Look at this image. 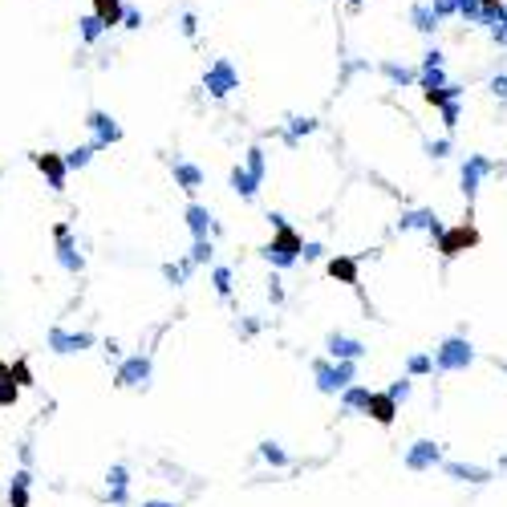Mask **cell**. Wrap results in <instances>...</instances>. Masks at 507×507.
<instances>
[{
  "instance_id": "1",
  "label": "cell",
  "mask_w": 507,
  "mask_h": 507,
  "mask_svg": "<svg viewBox=\"0 0 507 507\" xmlns=\"http://www.w3.org/2000/svg\"><path fill=\"white\" fill-rule=\"evenodd\" d=\"M272 224H276V240L264 248V256H268V260H276L280 268H288V264H292V260L304 252V240H300L297 231L280 219V215H272Z\"/></svg>"
},
{
  "instance_id": "2",
  "label": "cell",
  "mask_w": 507,
  "mask_h": 507,
  "mask_svg": "<svg viewBox=\"0 0 507 507\" xmlns=\"http://www.w3.org/2000/svg\"><path fill=\"white\" fill-rule=\"evenodd\" d=\"M203 86H208V93L224 98V93H231L235 86H240V73H235V65H231V61H215V65L203 73Z\"/></svg>"
},
{
  "instance_id": "3",
  "label": "cell",
  "mask_w": 507,
  "mask_h": 507,
  "mask_svg": "<svg viewBox=\"0 0 507 507\" xmlns=\"http://www.w3.org/2000/svg\"><path fill=\"white\" fill-rule=\"evenodd\" d=\"M442 235V256H459V252H467V248H475L479 244V231L471 228V224H459V228H451V231H438Z\"/></svg>"
},
{
  "instance_id": "4",
  "label": "cell",
  "mask_w": 507,
  "mask_h": 507,
  "mask_svg": "<svg viewBox=\"0 0 507 507\" xmlns=\"http://www.w3.org/2000/svg\"><path fill=\"white\" fill-rule=\"evenodd\" d=\"M471 357H475V353H471V345L455 337V341H446V345L438 349L435 366H438V369H462V366H471Z\"/></svg>"
},
{
  "instance_id": "5",
  "label": "cell",
  "mask_w": 507,
  "mask_h": 507,
  "mask_svg": "<svg viewBox=\"0 0 507 507\" xmlns=\"http://www.w3.org/2000/svg\"><path fill=\"white\" fill-rule=\"evenodd\" d=\"M33 162L49 175V187H53V191H61V187H65V171H70V166H65L61 155H33Z\"/></svg>"
},
{
  "instance_id": "6",
  "label": "cell",
  "mask_w": 507,
  "mask_h": 507,
  "mask_svg": "<svg viewBox=\"0 0 507 507\" xmlns=\"http://www.w3.org/2000/svg\"><path fill=\"white\" fill-rule=\"evenodd\" d=\"M366 414L373 418V422H382V426H390L393 422V398L390 393H369V402H366Z\"/></svg>"
},
{
  "instance_id": "7",
  "label": "cell",
  "mask_w": 507,
  "mask_h": 507,
  "mask_svg": "<svg viewBox=\"0 0 507 507\" xmlns=\"http://www.w3.org/2000/svg\"><path fill=\"white\" fill-rule=\"evenodd\" d=\"M90 8H93V17H98V21H102L106 29H110V24H122V13H126V0H93Z\"/></svg>"
},
{
  "instance_id": "8",
  "label": "cell",
  "mask_w": 507,
  "mask_h": 507,
  "mask_svg": "<svg viewBox=\"0 0 507 507\" xmlns=\"http://www.w3.org/2000/svg\"><path fill=\"white\" fill-rule=\"evenodd\" d=\"M90 126L98 130V146H110V142L122 139V130L114 126V118H106L102 110H93V114H90Z\"/></svg>"
},
{
  "instance_id": "9",
  "label": "cell",
  "mask_w": 507,
  "mask_h": 507,
  "mask_svg": "<svg viewBox=\"0 0 507 507\" xmlns=\"http://www.w3.org/2000/svg\"><path fill=\"white\" fill-rule=\"evenodd\" d=\"M317 377H321V390H341L349 377H353V366H337V369H329V366H317Z\"/></svg>"
},
{
  "instance_id": "10",
  "label": "cell",
  "mask_w": 507,
  "mask_h": 507,
  "mask_svg": "<svg viewBox=\"0 0 507 507\" xmlns=\"http://www.w3.org/2000/svg\"><path fill=\"white\" fill-rule=\"evenodd\" d=\"M260 179H264V175H256L252 166H235V171H231V187H235L244 199H252L256 195V183H260Z\"/></svg>"
},
{
  "instance_id": "11",
  "label": "cell",
  "mask_w": 507,
  "mask_h": 507,
  "mask_svg": "<svg viewBox=\"0 0 507 507\" xmlns=\"http://www.w3.org/2000/svg\"><path fill=\"white\" fill-rule=\"evenodd\" d=\"M49 345L57 349V353H73V349H86V345H90V337H86V333H77V337H73V333L53 329V333H49Z\"/></svg>"
},
{
  "instance_id": "12",
  "label": "cell",
  "mask_w": 507,
  "mask_h": 507,
  "mask_svg": "<svg viewBox=\"0 0 507 507\" xmlns=\"http://www.w3.org/2000/svg\"><path fill=\"white\" fill-rule=\"evenodd\" d=\"M146 373H150V361H146V357H134V361H126V366H122L118 386H139V382H146Z\"/></svg>"
},
{
  "instance_id": "13",
  "label": "cell",
  "mask_w": 507,
  "mask_h": 507,
  "mask_svg": "<svg viewBox=\"0 0 507 507\" xmlns=\"http://www.w3.org/2000/svg\"><path fill=\"white\" fill-rule=\"evenodd\" d=\"M435 459H438L435 442H414V451L406 455V467H410V471H422V467H430Z\"/></svg>"
},
{
  "instance_id": "14",
  "label": "cell",
  "mask_w": 507,
  "mask_h": 507,
  "mask_svg": "<svg viewBox=\"0 0 507 507\" xmlns=\"http://www.w3.org/2000/svg\"><path fill=\"white\" fill-rule=\"evenodd\" d=\"M329 276L341 280V284H357V260H349V256L329 260Z\"/></svg>"
},
{
  "instance_id": "15",
  "label": "cell",
  "mask_w": 507,
  "mask_h": 507,
  "mask_svg": "<svg viewBox=\"0 0 507 507\" xmlns=\"http://www.w3.org/2000/svg\"><path fill=\"white\" fill-rule=\"evenodd\" d=\"M487 171H491V166H487L483 159H471L467 166H462V191H467V195H475V191H479V179H483Z\"/></svg>"
},
{
  "instance_id": "16",
  "label": "cell",
  "mask_w": 507,
  "mask_h": 507,
  "mask_svg": "<svg viewBox=\"0 0 507 507\" xmlns=\"http://www.w3.org/2000/svg\"><path fill=\"white\" fill-rule=\"evenodd\" d=\"M175 179L183 183V191H199V183H203V171L199 166H191V162H175Z\"/></svg>"
},
{
  "instance_id": "17",
  "label": "cell",
  "mask_w": 507,
  "mask_h": 507,
  "mask_svg": "<svg viewBox=\"0 0 507 507\" xmlns=\"http://www.w3.org/2000/svg\"><path fill=\"white\" fill-rule=\"evenodd\" d=\"M438 21H442V17H438L430 4H414V29L418 33H435Z\"/></svg>"
},
{
  "instance_id": "18",
  "label": "cell",
  "mask_w": 507,
  "mask_h": 507,
  "mask_svg": "<svg viewBox=\"0 0 507 507\" xmlns=\"http://www.w3.org/2000/svg\"><path fill=\"white\" fill-rule=\"evenodd\" d=\"M57 244H61V248H57V252H61V264H65V268H81V260L73 256V244H70V228H65V224H57Z\"/></svg>"
},
{
  "instance_id": "19",
  "label": "cell",
  "mask_w": 507,
  "mask_h": 507,
  "mask_svg": "<svg viewBox=\"0 0 507 507\" xmlns=\"http://www.w3.org/2000/svg\"><path fill=\"white\" fill-rule=\"evenodd\" d=\"M187 224H191V231H195V240H199V235H208V228H211V215L203 208H195V203H191V208H187Z\"/></svg>"
},
{
  "instance_id": "20",
  "label": "cell",
  "mask_w": 507,
  "mask_h": 507,
  "mask_svg": "<svg viewBox=\"0 0 507 507\" xmlns=\"http://www.w3.org/2000/svg\"><path fill=\"white\" fill-rule=\"evenodd\" d=\"M402 228H426V231H442L438 228V219L435 215H430V211H410V215H406V219H402Z\"/></svg>"
},
{
  "instance_id": "21",
  "label": "cell",
  "mask_w": 507,
  "mask_h": 507,
  "mask_svg": "<svg viewBox=\"0 0 507 507\" xmlns=\"http://www.w3.org/2000/svg\"><path fill=\"white\" fill-rule=\"evenodd\" d=\"M426 93V102H430V106H446V102H455V98H459V86H446V81H442V86H438V90H422Z\"/></svg>"
},
{
  "instance_id": "22",
  "label": "cell",
  "mask_w": 507,
  "mask_h": 507,
  "mask_svg": "<svg viewBox=\"0 0 507 507\" xmlns=\"http://www.w3.org/2000/svg\"><path fill=\"white\" fill-rule=\"evenodd\" d=\"M329 349H333V357H361V345H357V341H349V337H333V341H329Z\"/></svg>"
},
{
  "instance_id": "23",
  "label": "cell",
  "mask_w": 507,
  "mask_h": 507,
  "mask_svg": "<svg viewBox=\"0 0 507 507\" xmlns=\"http://www.w3.org/2000/svg\"><path fill=\"white\" fill-rule=\"evenodd\" d=\"M93 150H98V142H90V146H77L73 155H65V166H70V171H77V166H86V162L93 159Z\"/></svg>"
},
{
  "instance_id": "24",
  "label": "cell",
  "mask_w": 507,
  "mask_h": 507,
  "mask_svg": "<svg viewBox=\"0 0 507 507\" xmlns=\"http://www.w3.org/2000/svg\"><path fill=\"white\" fill-rule=\"evenodd\" d=\"M13 507H29V475L13 479Z\"/></svg>"
},
{
  "instance_id": "25",
  "label": "cell",
  "mask_w": 507,
  "mask_h": 507,
  "mask_svg": "<svg viewBox=\"0 0 507 507\" xmlns=\"http://www.w3.org/2000/svg\"><path fill=\"white\" fill-rule=\"evenodd\" d=\"M499 8H504V0H479V24H495Z\"/></svg>"
},
{
  "instance_id": "26",
  "label": "cell",
  "mask_w": 507,
  "mask_h": 507,
  "mask_svg": "<svg viewBox=\"0 0 507 507\" xmlns=\"http://www.w3.org/2000/svg\"><path fill=\"white\" fill-rule=\"evenodd\" d=\"M451 475H455V479H471V483H483L487 479V471H479V467H459V462L451 467Z\"/></svg>"
},
{
  "instance_id": "27",
  "label": "cell",
  "mask_w": 507,
  "mask_h": 507,
  "mask_svg": "<svg viewBox=\"0 0 507 507\" xmlns=\"http://www.w3.org/2000/svg\"><path fill=\"white\" fill-rule=\"evenodd\" d=\"M102 29H106V24L98 21V17H81V37H86V41H98V37H102Z\"/></svg>"
},
{
  "instance_id": "28",
  "label": "cell",
  "mask_w": 507,
  "mask_h": 507,
  "mask_svg": "<svg viewBox=\"0 0 507 507\" xmlns=\"http://www.w3.org/2000/svg\"><path fill=\"white\" fill-rule=\"evenodd\" d=\"M438 110H442V122H446V130H455V126H459V98H455V102H446V106H438Z\"/></svg>"
},
{
  "instance_id": "29",
  "label": "cell",
  "mask_w": 507,
  "mask_h": 507,
  "mask_svg": "<svg viewBox=\"0 0 507 507\" xmlns=\"http://www.w3.org/2000/svg\"><path fill=\"white\" fill-rule=\"evenodd\" d=\"M382 70H386V77H390V81H398V86H406V81H414V73L406 70V65H382Z\"/></svg>"
},
{
  "instance_id": "30",
  "label": "cell",
  "mask_w": 507,
  "mask_h": 507,
  "mask_svg": "<svg viewBox=\"0 0 507 507\" xmlns=\"http://www.w3.org/2000/svg\"><path fill=\"white\" fill-rule=\"evenodd\" d=\"M17 390H21V386H17L13 377H4V382H0V406H13V402H17Z\"/></svg>"
},
{
  "instance_id": "31",
  "label": "cell",
  "mask_w": 507,
  "mask_h": 507,
  "mask_svg": "<svg viewBox=\"0 0 507 507\" xmlns=\"http://www.w3.org/2000/svg\"><path fill=\"white\" fill-rule=\"evenodd\" d=\"M366 402H369V390H361V386L345 393V406H349V410H366Z\"/></svg>"
},
{
  "instance_id": "32",
  "label": "cell",
  "mask_w": 507,
  "mask_h": 507,
  "mask_svg": "<svg viewBox=\"0 0 507 507\" xmlns=\"http://www.w3.org/2000/svg\"><path fill=\"white\" fill-rule=\"evenodd\" d=\"M8 377H13L17 386H33V373H29V366H24V361H17V366L8 369Z\"/></svg>"
},
{
  "instance_id": "33",
  "label": "cell",
  "mask_w": 507,
  "mask_h": 507,
  "mask_svg": "<svg viewBox=\"0 0 507 507\" xmlns=\"http://www.w3.org/2000/svg\"><path fill=\"white\" fill-rule=\"evenodd\" d=\"M442 81H446V77H442V70H422V90H438V86H442Z\"/></svg>"
},
{
  "instance_id": "34",
  "label": "cell",
  "mask_w": 507,
  "mask_h": 507,
  "mask_svg": "<svg viewBox=\"0 0 507 507\" xmlns=\"http://www.w3.org/2000/svg\"><path fill=\"white\" fill-rule=\"evenodd\" d=\"M264 459H268V462H276V467H284V462H288V455L280 451L276 442H264Z\"/></svg>"
},
{
  "instance_id": "35",
  "label": "cell",
  "mask_w": 507,
  "mask_h": 507,
  "mask_svg": "<svg viewBox=\"0 0 507 507\" xmlns=\"http://www.w3.org/2000/svg\"><path fill=\"white\" fill-rule=\"evenodd\" d=\"M430 8L438 17H451V13H459V0H430Z\"/></svg>"
},
{
  "instance_id": "36",
  "label": "cell",
  "mask_w": 507,
  "mask_h": 507,
  "mask_svg": "<svg viewBox=\"0 0 507 507\" xmlns=\"http://www.w3.org/2000/svg\"><path fill=\"white\" fill-rule=\"evenodd\" d=\"M122 24H126V29H142V13L139 8H126V13H122Z\"/></svg>"
},
{
  "instance_id": "37",
  "label": "cell",
  "mask_w": 507,
  "mask_h": 507,
  "mask_svg": "<svg viewBox=\"0 0 507 507\" xmlns=\"http://www.w3.org/2000/svg\"><path fill=\"white\" fill-rule=\"evenodd\" d=\"M215 288H219L224 297L231 292V272H228V268H219V272H215Z\"/></svg>"
},
{
  "instance_id": "38",
  "label": "cell",
  "mask_w": 507,
  "mask_h": 507,
  "mask_svg": "<svg viewBox=\"0 0 507 507\" xmlns=\"http://www.w3.org/2000/svg\"><path fill=\"white\" fill-rule=\"evenodd\" d=\"M435 65H442V53H438V49H426V57H422V70H435Z\"/></svg>"
},
{
  "instance_id": "39",
  "label": "cell",
  "mask_w": 507,
  "mask_h": 507,
  "mask_svg": "<svg viewBox=\"0 0 507 507\" xmlns=\"http://www.w3.org/2000/svg\"><path fill=\"white\" fill-rule=\"evenodd\" d=\"M430 366H435L430 357H410V373H426Z\"/></svg>"
},
{
  "instance_id": "40",
  "label": "cell",
  "mask_w": 507,
  "mask_h": 507,
  "mask_svg": "<svg viewBox=\"0 0 507 507\" xmlns=\"http://www.w3.org/2000/svg\"><path fill=\"white\" fill-rule=\"evenodd\" d=\"M491 90H495V98H507V73L491 77Z\"/></svg>"
},
{
  "instance_id": "41",
  "label": "cell",
  "mask_w": 507,
  "mask_h": 507,
  "mask_svg": "<svg viewBox=\"0 0 507 507\" xmlns=\"http://www.w3.org/2000/svg\"><path fill=\"white\" fill-rule=\"evenodd\" d=\"M313 126H317V122H313V118H297V126H292V139H297V134H309V130H313Z\"/></svg>"
},
{
  "instance_id": "42",
  "label": "cell",
  "mask_w": 507,
  "mask_h": 507,
  "mask_svg": "<svg viewBox=\"0 0 507 507\" xmlns=\"http://www.w3.org/2000/svg\"><path fill=\"white\" fill-rule=\"evenodd\" d=\"M208 256H211V244L199 235V240H195V260H208Z\"/></svg>"
},
{
  "instance_id": "43",
  "label": "cell",
  "mask_w": 507,
  "mask_h": 507,
  "mask_svg": "<svg viewBox=\"0 0 507 507\" xmlns=\"http://www.w3.org/2000/svg\"><path fill=\"white\" fill-rule=\"evenodd\" d=\"M195 29H199V21H195V13H187V17H183V33H187V37H195Z\"/></svg>"
},
{
  "instance_id": "44",
  "label": "cell",
  "mask_w": 507,
  "mask_h": 507,
  "mask_svg": "<svg viewBox=\"0 0 507 507\" xmlns=\"http://www.w3.org/2000/svg\"><path fill=\"white\" fill-rule=\"evenodd\" d=\"M410 393V382H398V386H390V398L398 402V398H406Z\"/></svg>"
},
{
  "instance_id": "45",
  "label": "cell",
  "mask_w": 507,
  "mask_h": 507,
  "mask_svg": "<svg viewBox=\"0 0 507 507\" xmlns=\"http://www.w3.org/2000/svg\"><path fill=\"white\" fill-rule=\"evenodd\" d=\"M4 377H8V366H4V361H0V382H4Z\"/></svg>"
},
{
  "instance_id": "46",
  "label": "cell",
  "mask_w": 507,
  "mask_h": 507,
  "mask_svg": "<svg viewBox=\"0 0 507 507\" xmlns=\"http://www.w3.org/2000/svg\"><path fill=\"white\" fill-rule=\"evenodd\" d=\"M146 507H175V504H146Z\"/></svg>"
},
{
  "instance_id": "47",
  "label": "cell",
  "mask_w": 507,
  "mask_h": 507,
  "mask_svg": "<svg viewBox=\"0 0 507 507\" xmlns=\"http://www.w3.org/2000/svg\"><path fill=\"white\" fill-rule=\"evenodd\" d=\"M349 4H366V0H349Z\"/></svg>"
}]
</instances>
